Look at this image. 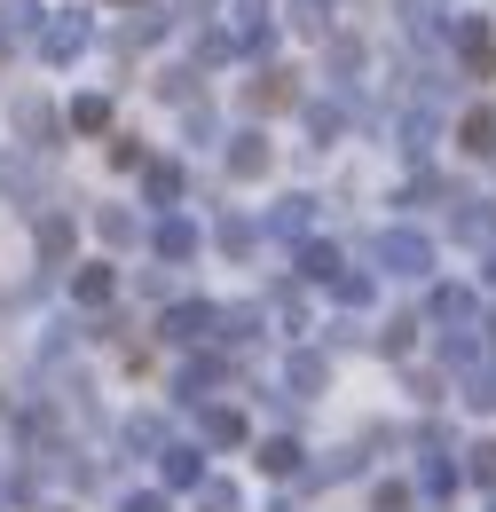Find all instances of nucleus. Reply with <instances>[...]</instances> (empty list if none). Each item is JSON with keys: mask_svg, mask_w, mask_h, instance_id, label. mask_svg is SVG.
Here are the masks:
<instances>
[{"mask_svg": "<svg viewBox=\"0 0 496 512\" xmlns=\"http://www.w3.org/2000/svg\"><path fill=\"white\" fill-rule=\"evenodd\" d=\"M48 512H71V505H48Z\"/></svg>", "mask_w": 496, "mask_h": 512, "instance_id": "31", "label": "nucleus"}, {"mask_svg": "<svg viewBox=\"0 0 496 512\" xmlns=\"http://www.w3.org/2000/svg\"><path fill=\"white\" fill-rule=\"evenodd\" d=\"M465 481H481V489H496V442H481L473 457H465Z\"/></svg>", "mask_w": 496, "mask_h": 512, "instance_id": "25", "label": "nucleus"}, {"mask_svg": "<svg viewBox=\"0 0 496 512\" xmlns=\"http://www.w3.org/2000/svg\"><path fill=\"white\" fill-rule=\"evenodd\" d=\"M489 512H496V505H489Z\"/></svg>", "mask_w": 496, "mask_h": 512, "instance_id": "32", "label": "nucleus"}, {"mask_svg": "<svg viewBox=\"0 0 496 512\" xmlns=\"http://www.w3.org/2000/svg\"><path fill=\"white\" fill-rule=\"evenodd\" d=\"M119 512H174V505H166V497H126Z\"/></svg>", "mask_w": 496, "mask_h": 512, "instance_id": "29", "label": "nucleus"}, {"mask_svg": "<svg viewBox=\"0 0 496 512\" xmlns=\"http://www.w3.org/2000/svg\"><path fill=\"white\" fill-rule=\"evenodd\" d=\"M339 268H347V260L331 253V245H300V276H315V284H331Z\"/></svg>", "mask_w": 496, "mask_h": 512, "instance_id": "18", "label": "nucleus"}, {"mask_svg": "<svg viewBox=\"0 0 496 512\" xmlns=\"http://www.w3.org/2000/svg\"><path fill=\"white\" fill-rule=\"evenodd\" d=\"M79 48H87V16H79V8H63V16L40 24V56H48V64H71Z\"/></svg>", "mask_w": 496, "mask_h": 512, "instance_id": "4", "label": "nucleus"}, {"mask_svg": "<svg viewBox=\"0 0 496 512\" xmlns=\"http://www.w3.org/2000/svg\"><path fill=\"white\" fill-rule=\"evenodd\" d=\"M221 331V308H205V300H174L166 316H158V339L166 347H205Z\"/></svg>", "mask_w": 496, "mask_h": 512, "instance_id": "1", "label": "nucleus"}, {"mask_svg": "<svg viewBox=\"0 0 496 512\" xmlns=\"http://www.w3.org/2000/svg\"><path fill=\"white\" fill-rule=\"evenodd\" d=\"M16 127L32 134V142H56V111H48V103H24V111H16Z\"/></svg>", "mask_w": 496, "mask_h": 512, "instance_id": "23", "label": "nucleus"}, {"mask_svg": "<svg viewBox=\"0 0 496 512\" xmlns=\"http://www.w3.org/2000/svg\"><path fill=\"white\" fill-rule=\"evenodd\" d=\"M197 512H245L237 481H197Z\"/></svg>", "mask_w": 496, "mask_h": 512, "instance_id": "17", "label": "nucleus"}, {"mask_svg": "<svg viewBox=\"0 0 496 512\" xmlns=\"http://www.w3.org/2000/svg\"><path fill=\"white\" fill-rule=\"evenodd\" d=\"M150 245H158V260H189V253H197V229H189L182 213H166V221L150 229Z\"/></svg>", "mask_w": 496, "mask_h": 512, "instance_id": "10", "label": "nucleus"}, {"mask_svg": "<svg viewBox=\"0 0 496 512\" xmlns=\"http://www.w3.org/2000/svg\"><path fill=\"white\" fill-rule=\"evenodd\" d=\"M142 190H150V205H174V197H182V166H174V158H150V166H142Z\"/></svg>", "mask_w": 496, "mask_h": 512, "instance_id": "11", "label": "nucleus"}, {"mask_svg": "<svg viewBox=\"0 0 496 512\" xmlns=\"http://www.w3.org/2000/svg\"><path fill=\"white\" fill-rule=\"evenodd\" d=\"M449 40H457V64L473 71V79H489V71H496V32L481 24V16H457Z\"/></svg>", "mask_w": 496, "mask_h": 512, "instance_id": "3", "label": "nucleus"}, {"mask_svg": "<svg viewBox=\"0 0 496 512\" xmlns=\"http://www.w3.org/2000/svg\"><path fill=\"white\" fill-rule=\"evenodd\" d=\"M221 379H237V363H229V355H197L182 379H174V394H182V402H205V386H221Z\"/></svg>", "mask_w": 496, "mask_h": 512, "instance_id": "7", "label": "nucleus"}, {"mask_svg": "<svg viewBox=\"0 0 496 512\" xmlns=\"http://www.w3.org/2000/svg\"><path fill=\"white\" fill-rule=\"evenodd\" d=\"M457 142H465L473 158H489V150H496V111H465V127H457Z\"/></svg>", "mask_w": 496, "mask_h": 512, "instance_id": "15", "label": "nucleus"}, {"mask_svg": "<svg viewBox=\"0 0 496 512\" xmlns=\"http://www.w3.org/2000/svg\"><path fill=\"white\" fill-rule=\"evenodd\" d=\"M197 434H205V442L213 449H245V410H229V402H205V410H197Z\"/></svg>", "mask_w": 496, "mask_h": 512, "instance_id": "6", "label": "nucleus"}, {"mask_svg": "<svg viewBox=\"0 0 496 512\" xmlns=\"http://www.w3.org/2000/svg\"><path fill=\"white\" fill-rule=\"evenodd\" d=\"M268 229H276V237H308L315 229V197H284V205L268 213Z\"/></svg>", "mask_w": 496, "mask_h": 512, "instance_id": "12", "label": "nucleus"}, {"mask_svg": "<svg viewBox=\"0 0 496 512\" xmlns=\"http://www.w3.org/2000/svg\"><path fill=\"white\" fill-rule=\"evenodd\" d=\"M300 457H308V449L292 442V434H276V442H260V465H268L276 481H292V473H300Z\"/></svg>", "mask_w": 496, "mask_h": 512, "instance_id": "14", "label": "nucleus"}, {"mask_svg": "<svg viewBox=\"0 0 496 512\" xmlns=\"http://www.w3.org/2000/svg\"><path fill=\"white\" fill-rule=\"evenodd\" d=\"M63 253H71V221L48 213V221H40V260H63Z\"/></svg>", "mask_w": 496, "mask_h": 512, "instance_id": "24", "label": "nucleus"}, {"mask_svg": "<svg viewBox=\"0 0 496 512\" xmlns=\"http://www.w3.org/2000/svg\"><path fill=\"white\" fill-rule=\"evenodd\" d=\"M489 284H496V260H489Z\"/></svg>", "mask_w": 496, "mask_h": 512, "instance_id": "30", "label": "nucleus"}, {"mask_svg": "<svg viewBox=\"0 0 496 512\" xmlns=\"http://www.w3.org/2000/svg\"><path fill=\"white\" fill-rule=\"evenodd\" d=\"M371 260L386 268V276H426V268H434V245H426L418 229H386V237L371 245Z\"/></svg>", "mask_w": 496, "mask_h": 512, "instance_id": "2", "label": "nucleus"}, {"mask_svg": "<svg viewBox=\"0 0 496 512\" xmlns=\"http://www.w3.org/2000/svg\"><path fill=\"white\" fill-rule=\"evenodd\" d=\"M418 489H426V497H449V489H457V465H449V457H426V465H418Z\"/></svg>", "mask_w": 496, "mask_h": 512, "instance_id": "22", "label": "nucleus"}, {"mask_svg": "<svg viewBox=\"0 0 496 512\" xmlns=\"http://www.w3.org/2000/svg\"><path fill=\"white\" fill-rule=\"evenodd\" d=\"M71 127H79V134H103V127H111V103H103V95H79V103H71Z\"/></svg>", "mask_w": 496, "mask_h": 512, "instance_id": "19", "label": "nucleus"}, {"mask_svg": "<svg viewBox=\"0 0 496 512\" xmlns=\"http://www.w3.org/2000/svg\"><path fill=\"white\" fill-rule=\"evenodd\" d=\"M229 174H237V182H260V174H268V142H260V134H237V150H229Z\"/></svg>", "mask_w": 496, "mask_h": 512, "instance_id": "13", "label": "nucleus"}, {"mask_svg": "<svg viewBox=\"0 0 496 512\" xmlns=\"http://www.w3.org/2000/svg\"><path fill=\"white\" fill-rule=\"evenodd\" d=\"M252 237H260V229H252V221H237V213L221 221V253H252Z\"/></svg>", "mask_w": 496, "mask_h": 512, "instance_id": "27", "label": "nucleus"}, {"mask_svg": "<svg viewBox=\"0 0 496 512\" xmlns=\"http://www.w3.org/2000/svg\"><path fill=\"white\" fill-rule=\"evenodd\" d=\"M323 379H331V363H323L315 347H300V355L284 363V394H292V402H308V394H323Z\"/></svg>", "mask_w": 496, "mask_h": 512, "instance_id": "8", "label": "nucleus"}, {"mask_svg": "<svg viewBox=\"0 0 496 512\" xmlns=\"http://www.w3.org/2000/svg\"><path fill=\"white\" fill-rule=\"evenodd\" d=\"M331 292H339L347 308H363V300H371V276H355V268H339V276H331Z\"/></svg>", "mask_w": 496, "mask_h": 512, "instance_id": "26", "label": "nucleus"}, {"mask_svg": "<svg viewBox=\"0 0 496 512\" xmlns=\"http://www.w3.org/2000/svg\"><path fill=\"white\" fill-rule=\"evenodd\" d=\"M126 449L158 457V449H166V426H158V418H126Z\"/></svg>", "mask_w": 496, "mask_h": 512, "instance_id": "21", "label": "nucleus"}, {"mask_svg": "<svg viewBox=\"0 0 496 512\" xmlns=\"http://www.w3.org/2000/svg\"><path fill=\"white\" fill-rule=\"evenodd\" d=\"M158 481H166V489H197V481H205V449L197 442H166L158 449Z\"/></svg>", "mask_w": 496, "mask_h": 512, "instance_id": "5", "label": "nucleus"}, {"mask_svg": "<svg viewBox=\"0 0 496 512\" xmlns=\"http://www.w3.org/2000/svg\"><path fill=\"white\" fill-rule=\"evenodd\" d=\"M473 308H481V300H473V284H441V292H434V316L441 323H465Z\"/></svg>", "mask_w": 496, "mask_h": 512, "instance_id": "16", "label": "nucleus"}, {"mask_svg": "<svg viewBox=\"0 0 496 512\" xmlns=\"http://www.w3.org/2000/svg\"><path fill=\"white\" fill-rule=\"evenodd\" d=\"M457 237H465V245H489V237H496V213H489V205H481V213L457 205Z\"/></svg>", "mask_w": 496, "mask_h": 512, "instance_id": "20", "label": "nucleus"}, {"mask_svg": "<svg viewBox=\"0 0 496 512\" xmlns=\"http://www.w3.org/2000/svg\"><path fill=\"white\" fill-rule=\"evenodd\" d=\"M111 292H119V276H111V260H87V268L71 276V300H79V308H103Z\"/></svg>", "mask_w": 496, "mask_h": 512, "instance_id": "9", "label": "nucleus"}, {"mask_svg": "<svg viewBox=\"0 0 496 512\" xmlns=\"http://www.w3.org/2000/svg\"><path fill=\"white\" fill-rule=\"evenodd\" d=\"M103 245H134V221L126 213H103Z\"/></svg>", "mask_w": 496, "mask_h": 512, "instance_id": "28", "label": "nucleus"}]
</instances>
